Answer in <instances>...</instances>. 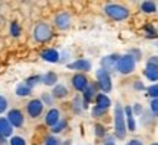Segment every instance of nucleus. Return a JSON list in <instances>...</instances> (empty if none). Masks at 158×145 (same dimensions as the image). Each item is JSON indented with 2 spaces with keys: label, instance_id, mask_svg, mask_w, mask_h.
I'll list each match as a JSON object with an SVG mask.
<instances>
[{
  "label": "nucleus",
  "instance_id": "f257e3e1",
  "mask_svg": "<svg viewBox=\"0 0 158 145\" xmlns=\"http://www.w3.org/2000/svg\"><path fill=\"white\" fill-rule=\"evenodd\" d=\"M114 123H116V135L118 138H124L126 135V123H124V110L122 106L116 107L114 112Z\"/></svg>",
  "mask_w": 158,
  "mask_h": 145
},
{
  "label": "nucleus",
  "instance_id": "f03ea898",
  "mask_svg": "<svg viewBox=\"0 0 158 145\" xmlns=\"http://www.w3.org/2000/svg\"><path fill=\"white\" fill-rule=\"evenodd\" d=\"M106 13H107L110 18H113L116 21H123L129 16V12L126 7L118 5H107L106 6Z\"/></svg>",
  "mask_w": 158,
  "mask_h": 145
},
{
  "label": "nucleus",
  "instance_id": "7ed1b4c3",
  "mask_svg": "<svg viewBox=\"0 0 158 145\" xmlns=\"http://www.w3.org/2000/svg\"><path fill=\"white\" fill-rule=\"evenodd\" d=\"M117 70L122 73H130L133 69H135V59L129 54H126V56L120 57L117 60Z\"/></svg>",
  "mask_w": 158,
  "mask_h": 145
},
{
  "label": "nucleus",
  "instance_id": "20e7f679",
  "mask_svg": "<svg viewBox=\"0 0 158 145\" xmlns=\"http://www.w3.org/2000/svg\"><path fill=\"white\" fill-rule=\"evenodd\" d=\"M34 37L37 41H40V43H44V41H47V40L51 37V29L50 27L47 25V23H40V25H37L34 29Z\"/></svg>",
  "mask_w": 158,
  "mask_h": 145
},
{
  "label": "nucleus",
  "instance_id": "39448f33",
  "mask_svg": "<svg viewBox=\"0 0 158 145\" xmlns=\"http://www.w3.org/2000/svg\"><path fill=\"white\" fill-rule=\"evenodd\" d=\"M97 78H98V84H100V87H101L104 92H110L111 91V81H110L108 72H106L104 69H100L97 72Z\"/></svg>",
  "mask_w": 158,
  "mask_h": 145
},
{
  "label": "nucleus",
  "instance_id": "423d86ee",
  "mask_svg": "<svg viewBox=\"0 0 158 145\" xmlns=\"http://www.w3.org/2000/svg\"><path fill=\"white\" fill-rule=\"evenodd\" d=\"M7 120H9V123H10L12 126L19 128V126H22V123H23V116L19 110H10L9 114H7Z\"/></svg>",
  "mask_w": 158,
  "mask_h": 145
},
{
  "label": "nucleus",
  "instance_id": "0eeeda50",
  "mask_svg": "<svg viewBox=\"0 0 158 145\" xmlns=\"http://www.w3.org/2000/svg\"><path fill=\"white\" fill-rule=\"evenodd\" d=\"M43 101L40 100H32L28 103V113L31 117H38L43 112Z\"/></svg>",
  "mask_w": 158,
  "mask_h": 145
},
{
  "label": "nucleus",
  "instance_id": "6e6552de",
  "mask_svg": "<svg viewBox=\"0 0 158 145\" xmlns=\"http://www.w3.org/2000/svg\"><path fill=\"white\" fill-rule=\"evenodd\" d=\"M12 125L9 123L7 119H3V117H0V136L2 138H7V136H10L12 135Z\"/></svg>",
  "mask_w": 158,
  "mask_h": 145
},
{
  "label": "nucleus",
  "instance_id": "1a4fd4ad",
  "mask_svg": "<svg viewBox=\"0 0 158 145\" xmlns=\"http://www.w3.org/2000/svg\"><path fill=\"white\" fill-rule=\"evenodd\" d=\"M117 56H107L104 57L101 60V66L102 69L106 70V72H108V70H113L114 67L117 66Z\"/></svg>",
  "mask_w": 158,
  "mask_h": 145
},
{
  "label": "nucleus",
  "instance_id": "9d476101",
  "mask_svg": "<svg viewBox=\"0 0 158 145\" xmlns=\"http://www.w3.org/2000/svg\"><path fill=\"white\" fill-rule=\"evenodd\" d=\"M145 76H147L149 81H157L158 79V66L154 65V63H148L147 67H145Z\"/></svg>",
  "mask_w": 158,
  "mask_h": 145
},
{
  "label": "nucleus",
  "instance_id": "9b49d317",
  "mask_svg": "<svg viewBox=\"0 0 158 145\" xmlns=\"http://www.w3.org/2000/svg\"><path fill=\"white\" fill-rule=\"evenodd\" d=\"M69 69L72 70H89L91 69V63L88 60H76L73 63L68 65Z\"/></svg>",
  "mask_w": 158,
  "mask_h": 145
},
{
  "label": "nucleus",
  "instance_id": "f8f14e48",
  "mask_svg": "<svg viewBox=\"0 0 158 145\" xmlns=\"http://www.w3.org/2000/svg\"><path fill=\"white\" fill-rule=\"evenodd\" d=\"M56 25L59 28L66 29L70 25V16H69L68 13H59L56 16Z\"/></svg>",
  "mask_w": 158,
  "mask_h": 145
},
{
  "label": "nucleus",
  "instance_id": "ddd939ff",
  "mask_svg": "<svg viewBox=\"0 0 158 145\" xmlns=\"http://www.w3.org/2000/svg\"><path fill=\"white\" fill-rule=\"evenodd\" d=\"M72 84H73V87L78 89V91H84V89L88 87V81H86V78H85L84 75H76V76H73Z\"/></svg>",
  "mask_w": 158,
  "mask_h": 145
},
{
  "label": "nucleus",
  "instance_id": "4468645a",
  "mask_svg": "<svg viewBox=\"0 0 158 145\" xmlns=\"http://www.w3.org/2000/svg\"><path fill=\"white\" fill-rule=\"evenodd\" d=\"M59 116H60L59 110H56V109H51L50 112L47 113V116H45V123H47L48 126H54V125L59 122Z\"/></svg>",
  "mask_w": 158,
  "mask_h": 145
},
{
  "label": "nucleus",
  "instance_id": "2eb2a0df",
  "mask_svg": "<svg viewBox=\"0 0 158 145\" xmlns=\"http://www.w3.org/2000/svg\"><path fill=\"white\" fill-rule=\"evenodd\" d=\"M41 57L45 62H50V63H56L59 62V53L56 50H45L41 53Z\"/></svg>",
  "mask_w": 158,
  "mask_h": 145
},
{
  "label": "nucleus",
  "instance_id": "dca6fc26",
  "mask_svg": "<svg viewBox=\"0 0 158 145\" xmlns=\"http://www.w3.org/2000/svg\"><path fill=\"white\" fill-rule=\"evenodd\" d=\"M110 104H111V103H110L107 95L100 94L98 97H97V107H100V109H102V110H106V109H108Z\"/></svg>",
  "mask_w": 158,
  "mask_h": 145
},
{
  "label": "nucleus",
  "instance_id": "f3484780",
  "mask_svg": "<svg viewBox=\"0 0 158 145\" xmlns=\"http://www.w3.org/2000/svg\"><path fill=\"white\" fill-rule=\"evenodd\" d=\"M41 81H43L45 85H54L56 84V81H57V75L54 72H48L41 78Z\"/></svg>",
  "mask_w": 158,
  "mask_h": 145
},
{
  "label": "nucleus",
  "instance_id": "a211bd4d",
  "mask_svg": "<svg viewBox=\"0 0 158 145\" xmlns=\"http://www.w3.org/2000/svg\"><path fill=\"white\" fill-rule=\"evenodd\" d=\"M53 95L57 97V98H63V97L68 95V89H66L64 85H57L56 88H54V91H53Z\"/></svg>",
  "mask_w": 158,
  "mask_h": 145
},
{
  "label": "nucleus",
  "instance_id": "6ab92c4d",
  "mask_svg": "<svg viewBox=\"0 0 158 145\" xmlns=\"http://www.w3.org/2000/svg\"><path fill=\"white\" fill-rule=\"evenodd\" d=\"M141 7L145 13H154V12L157 11V6H155L154 2H143Z\"/></svg>",
  "mask_w": 158,
  "mask_h": 145
},
{
  "label": "nucleus",
  "instance_id": "aec40b11",
  "mask_svg": "<svg viewBox=\"0 0 158 145\" xmlns=\"http://www.w3.org/2000/svg\"><path fill=\"white\" fill-rule=\"evenodd\" d=\"M124 112H126V116H127V126H129V129L130 130H135V120H133L132 109H130V107H126Z\"/></svg>",
  "mask_w": 158,
  "mask_h": 145
},
{
  "label": "nucleus",
  "instance_id": "412c9836",
  "mask_svg": "<svg viewBox=\"0 0 158 145\" xmlns=\"http://www.w3.org/2000/svg\"><path fill=\"white\" fill-rule=\"evenodd\" d=\"M29 92H31V88H29L27 84L18 85V88H16V94H18V95H21V97H25V95H28Z\"/></svg>",
  "mask_w": 158,
  "mask_h": 145
},
{
  "label": "nucleus",
  "instance_id": "4be33fe9",
  "mask_svg": "<svg viewBox=\"0 0 158 145\" xmlns=\"http://www.w3.org/2000/svg\"><path fill=\"white\" fill-rule=\"evenodd\" d=\"M64 126H66V120H62V122H57L53 128H51V130L54 132V134H57V132H62L63 129H64Z\"/></svg>",
  "mask_w": 158,
  "mask_h": 145
},
{
  "label": "nucleus",
  "instance_id": "5701e85b",
  "mask_svg": "<svg viewBox=\"0 0 158 145\" xmlns=\"http://www.w3.org/2000/svg\"><path fill=\"white\" fill-rule=\"evenodd\" d=\"M92 97H94V87L89 85V87H86V88H85V100L91 101L92 100Z\"/></svg>",
  "mask_w": 158,
  "mask_h": 145
},
{
  "label": "nucleus",
  "instance_id": "b1692460",
  "mask_svg": "<svg viewBox=\"0 0 158 145\" xmlns=\"http://www.w3.org/2000/svg\"><path fill=\"white\" fill-rule=\"evenodd\" d=\"M10 34L13 35V37H18V35L21 34V28H19V25H18L16 22H12V25H10Z\"/></svg>",
  "mask_w": 158,
  "mask_h": 145
},
{
  "label": "nucleus",
  "instance_id": "393cba45",
  "mask_svg": "<svg viewBox=\"0 0 158 145\" xmlns=\"http://www.w3.org/2000/svg\"><path fill=\"white\" fill-rule=\"evenodd\" d=\"M40 81H41V76H31V78H29L28 81H27V85H28L29 88H32L34 85L38 84Z\"/></svg>",
  "mask_w": 158,
  "mask_h": 145
},
{
  "label": "nucleus",
  "instance_id": "a878e982",
  "mask_svg": "<svg viewBox=\"0 0 158 145\" xmlns=\"http://www.w3.org/2000/svg\"><path fill=\"white\" fill-rule=\"evenodd\" d=\"M10 145H25V139L21 136H13L10 139Z\"/></svg>",
  "mask_w": 158,
  "mask_h": 145
},
{
  "label": "nucleus",
  "instance_id": "bb28decb",
  "mask_svg": "<svg viewBox=\"0 0 158 145\" xmlns=\"http://www.w3.org/2000/svg\"><path fill=\"white\" fill-rule=\"evenodd\" d=\"M148 94L151 95V97L158 98V85H151V87L148 88Z\"/></svg>",
  "mask_w": 158,
  "mask_h": 145
},
{
  "label": "nucleus",
  "instance_id": "cd10ccee",
  "mask_svg": "<svg viewBox=\"0 0 158 145\" xmlns=\"http://www.w3.org/2000/svg\"><path fill=\"white\" fill-rule=\"evenodd\" d=\"M45 145H60V142H59V139H56V138L48 136V138L45 139Z\"/></svg>",
  "mask_w": 158,
  "mask_h": 145
},
{
  "label": "nucleus",
  "instance_id": "c85d7f7f",
  "mask_svg": "<svg viewBox=\"0 0 158 145\" xmlns=\"http://www.w3.org/2000/svg\"><path fill=\"white\" fill-rule=\"evenodd\" d=\"M7 107V101H6L5 97H0V113H3Z\"/></svg>",
  "mask_w": 158,
  "mask_h": 145
},
{
  "label": "nucleus",
  "instance_id": "c756f323",
  "mask_svg": "<svg viewBox=\"0 0 158 145\" xmlns=\"http://www.w3.org/2000/svg\"><path fill=\"white\" fill-rule=\"evenodd\" d=\"M151 109H152V112L158 116V98L152 100V103H151Z\"/></svg>",
  "mask_w": 158,
  "mask_h": 145
},
{
  "label": "nucleus",
  "instance_id": "7c9ffc66",
  "mask_svg": "<svg viewBox=\"0 0 158 145\" xmlns=\"http://www.w3.org/2000/svg\"><path fill=\"white\" fill-rule=\"evenodd\" d=\"M104 112H106V110H102V109H100V107H95V109H94V112H92V114H94L95 117H98V116H101Z\"/></svg>",
  "mask_w": 158,
  "mask_h": 145
},
{
  "label": "nucleus",
  "instance_id": "2f4dec72",
  "mask_svg": "<svg viewBox=\"0 0 158 145\" xmlns=\"http://www.w3.org/2000/svg\"><path fill=\"white\" fill-rule=\"evenodd\" d=\"M127 145H142V144L139 142V141H130V142H129Z\"/></svg>",
  "mask_w": 158,
  "mask_h": 145
},
{
  "label": "nucleus",
  "instance_id": "473e14b6",
  "mask_svg": "<svg viewBox=\"0 0 158 145\" xmlns=\"http://www.w3.org/2000/svg\"><path fill=\"white\" fill-rule=\"evenodd\" d=\"M149 62H151V63H154V65H157V66H158V57H152V59H151Z\"/></svg>",
  "mask_w": 158,
  "mask_h": 145
},
{
  "label": "nucleus",
  "instance_id": "72a5a7b5",
  "mask_svg": "<svg viewBox=\"0 0 158 145\" xmlns=\"http://www.w3.org/2000/svg\"><path fill=\"white\" fill-rule=\"evenodd\" d=\"M106 145H114V144H111V142H108V144H106Z\"/></svg>",
  "mask_w": 158,
  "mask_h": 145
},
{
  "label": "nucleus",
  "instance_id": "f704fd0d",
  "mask_svg": "<svg viewBox=\"0 0 158 145\" xmlns=\"http://www.w3.org/2000/svg\"><path fill=\"white\" fill-rule=\"evenodd\" d=\"M152 145H158V144H152Z\"/></svg>",
  "mask_w": 158,
  "mask_h": 145
}]
</instances>
